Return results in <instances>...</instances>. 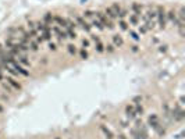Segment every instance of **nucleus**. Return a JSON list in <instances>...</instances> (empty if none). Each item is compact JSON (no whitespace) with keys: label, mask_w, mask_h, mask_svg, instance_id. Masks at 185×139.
Returning a JSON list of instances; mask_svg holds the SVG:
<instances>
[{"label":"nucleus","mask_w":185,"mask_h":139,"mask_svg":"<svg viewBox=\"0 0 185 139\" xmlns=\"http://www.w3.org/2000/svg\"><path fill=\"white\" fill-rule=\"evenodd\" d=\"M17 61H18V64H21L22 67H31V60H28V57H26V54H21L18 57L16 58Z\"/></svg>","instance_id":"dca6fc26"},{"label":"nucleus","mask_w":185,"mask_h":139,"mask_svg":"<svg viewBox=\"0 0 185 139\" xmlns=\"http://www.w3.org/2000/svg\"><path fill=\"white\" fill-rule=\"evenodd\" d=\"M177 18L180 20L181 22H185V10H184V7H180V10H178V13H177Z\"/></svg>","instance_id":"cd10ccee"},{"label":"nucleus","mask_w":185,"mask_h":139,"mask_svg":"<svg viewBox=\"0 0 185 139\" xmlns=\"http://www.w3.org/2000/svg\"><path fill=\"white\" fill-rule=\"evenodd\" d=\"M89 36H91V40H93L95 43H96V42H100V36H97V35H95V34H91V35H89Z\"/></svg>","instance_id":"e433bc0d"},{"label":"nucleus","mask_w":185,"mask_h":139,"mask_svg":"<svg viewBox=\"0 0 185 139\" xmlns=\"http://www.w3.org/2000/svg\"><path fill=\"white\" fill-rule=\"evenodd\" d=\"M35 25H36V31L42 36L43 42H50L52 40V29H50V26L46 25L43 21H35Z\"/></svg>","instance_id":"7ed1b4c3"},{"label":"nucleus","mask_w":185,"mask_h":139,"mask_svg":"<svg viewBox=\"0 0 185 139\" xmlns=\"http://www.w3.org/2000/svg\"><path fill=\"white\" fill-rule=\"evenodd\" d=\"M104 52L107 53H114L116 52V47L111 45V43H109V45H104Z\"/></svg>","instance_id":"2f4dec72"},{"label":"nucleus","mask_w":185,"mask_h":139,"mask_svg":"<svg viewBox=\"0 0 185 139\" xmlns=\"http://www.w3.org/2000/svg\"><path fill=\"white\" fill-rule=\"evenodd\" d=\"M127 16H130V10H128V8H125V7H123V10H121V13L118 14L117 18L118 20H125V17H127Z\"/></svg>","instance_id":"c85d7f7f"},{"label":"nucleus","mask_w":185,"mask_h":139,"mask_svg":"<svg viewBox=\"0 0 185 139\" xmlns=\"http://www.w3.org/2000/svg\"><path fill=\"white\" fill-rule=\"evenodd\" d=\"M0 81H4V75H3V70H2V67H0Z\"/></svg>","instance_id":"ea45409f"},{"label":"nucleus","mask_w":185,"mask_h":139,"mask_svg":"<svg viewBox=\"0 0 185 139\" xmlns=\"http://www.w3.org/2000/svg\"><path fill=\"white\" fill-rule=\"evenodd\" d=\"M47 49H49L50 52H56V50H57V45L50 40V42H47Z\"/></svg>","instance_id":"72a5a7b5"},{"label":"nucleus","mask_w":185,"mask_h":139,"mask_svg":"<svg viewBox=\"0 0 185 139\" xmlns=\"http://www.w3.org/2000/svg\"><path fill=\"white\" fill-rule=\"evenodd\" d=\"M142 102H144V96H142V95H138V96L132 97V104H141Z\"/></svg>","instance_id":"7c9ffc66"},{"label":"nucleus","mask_w":185,"mask_h":139,"mask_svg":"<svg viewBox=\"0 0 185 139\" xmlns=\"http://www.w3.org/2000/svg\"><path fill=\"white\" fill-rule=\"evenodd\" d=\"M128 24L132 26H138L139 25V18L136 16H134V14H130V21H128Z\"/></svg>","instance_id":"5701e85b"},{"label":"nucleus","mask_w":185,"mask_h":139,"mask_svg":"<svg viewBox=\"0 0 185 139\" xmlns=\"http://www.w3.org/2000/svg\"><path fill=\"white\" fill-rule=\"evenodd\" d=\"M78 54H79V57L81 58H83V60H85V58H88L89 57V53H88V49H79L78 50Z\"/></svg>","instance_id":"c756f323"},{"label":"nucleus","mask_w":185,"mask_h":139,"mask_svg":"<svg viewBox=\"0 0 185 139\" xmlns=\"http://www.w3.org/2000/svg\"><path fill=\"white\" fill-rule=\"evenodd\" d=\"M117 139H128V138L124 134H120V135H117Z\"/></svg>","instance_id":"a19ab883"},{"label":"nucleus","mask_w":185,"mask_h":139,"mask_svg":"<svg viewBox=\"0 0 185 139\" xmlns=\"http://www.w3.org/2000/svg\"><path fill=\"white\" fill-rule=\"evenodd\" d=\"M3 111H4V107H3V106L0 104V113H3Z\"/></svg>","instance_id":"37998d69"},{"label":"nucleus","mask_w":185,"mask_h":139,"mask_svg":"<svg viewBox=\"0 0 185 139\" xmlns=\"http://www.w3.org/2000/svg\"><path fill=\"white\" fill-rule=\"evenodd\" d=\"M55 139H61V138H60V137H56V138H55Z\"/></svg>","instance_id":"c03bdc74"},{"label":"nucleus","mask_w":185,"mask_h":139,"mask_svg":"<svg viewBox=\"0 0 185 139\" xmlns=\"http://www.w3.org/2000/svg\"><path fill=\"white\" fill-rule=\"evenodd\" d=\"M138 117L135 113V107H134V104L131 103V104H128L127 107H125V118H128L130 121L135 120V118Z\"/></svg>","instance_id":"f8f14e48"},{"label":"nucleus","mask_w":185,"mask_h":139,"mask_svg":"<svg viewBox=\"0 0 185 139\" xmlns=\"http://www.w3.org/2000/svg\"><path fill=\"white\" fill-rule=\"evenodd\" d=\"M118 125H120V128H121V129H127V128H130V120H128V118H123V120L118 121Z\"/></svg>","instance_id":"a878e982"},{"label":"nucleus","mask_w":185,"mask_h":139,"mask_svg":"<svg viewBox=\"0 0 185 139\" xmlns=\"http://www.w3.org/2000/svg\"><path fill=\"white\" fill-rule=\"evenodd\" d=\"M74 22L77 24V26H81V28H82L88 35L92 34V26H91V24L86 21V20L81 16V14H78V16H74Z\"/></svg>","instance_id":"423d86ee"},{"label":"nucleus","mask_w":185,"mask_h":139,"mask_svg":"<svg viewBox=\"0 0 185 139\" xmlns=\"http://www.w3.org/2000/svg\"><path fill=\"white\" fill-rule=\"evenodd\" d=\"M144 8H145V6L142 4V3L134 2V3H131L128 10H131V14H134V16H136L138 18H141L142 14H144Z\"/></svg>","instance_id":"6e6552de"},{"label":"nucleus","mask_w":185,"mask_h":139,"mask_svg":"<svg viewBox=\"0 0 185 139\" xmlns=\"http://www.w3.org/2000/svg\"><path fill=\"white\" fill-rule=\"evenodd\" d=\"M81 16H82L85 20H93V18H95V11H92V10H85V11H83V13L81 14Z\"/></svg>","instance_id":"4be33fe9"},{"label":"nucleus","mask_w":185,"mask_h":139,"mask_svg":"<svg viewBox=\"0 0 185 139\" xmlns=\"http://www.w3.org/2000/svg\"><path fill=\"white\" fill-rule=\"evenodd\" d=\"M111 45L116 47V49H117V47H121L124 45V39H123V36H121V35H118V34H114L111 36Z\"/></svg>","instance_id":"ddd939ff"},{"label":"nucleus","mask_w":185,"mask_h":139,"mask_svg":"<svg viewBox=\"0 0 185 139\" xmlns=\"http://www.w3.org/2000/svg\"><path fill=\"white\" fill-rule=\"evenodd\" d=\"M99 131L103 134L104 139H114L116 138V135L113 134V131L106 125V124H100V125H99Z\"/></svg>","instance_id":"9d476101"},{"label":"nucleus","mask_w":185,"mask_h":139,"mask_svg":"<svg viewBox=\"0 0 185 139\" xmlns=\"http://www.w3.org/2000/svg\"><path fill=\"white\" fill-rule=\"evenodd\" d=\"M89 24H91V26H92V28H95L96 31H99V32H103V31H104L103 25H102V24H100L99 21H97L96 18H93V20H92V21L89 22Z\"/></svg>","instance_id":"6ab92c4d"},{"label":"nucleus","mask_w":185,"mask_h":139,"mask_svg":"<svg viewBox=\"0 0 185 139\" xmlns=\"http://www.w3.org/2000/svg\"><path fill=\"white\" fill-rule=\"evenodd\" d=\"M4 81L7 82L8 85H10L11 89H14V90H21V89H22V85H21L18 81H16L13 76H6Z\"/></svg>","instance_id":"9b49d317"},{"label":"nucleus","mask_w":185,"mask_h":139,"mask_svg":"<svg viewBox=\"0 0 185 139\" xmlns=\"http://www.w3.org/2000/svg\"><path fill=\"white\" fill-rule=\"evenodd\" d=\"M148 127L149 128H152L154 132H156L157 137H164L167 134V128L164 125H163L162 123H160L159 120V116L157 114H150V116L148 117Z\"/></svg>","instance_id":"f257e3e1"},{"label":"nucleus","mask_w":185,"mask_h":139,"mask_svg":"<svg viewBox=\"0 0 185 139\" xmlns=\"http://www.w3.org/2000/svg\"><path fill=\"white\" fill-rule=\"evenodd\" d=\"M130 135L132 139H149L148 137H145L144 134H141V132L138 131V128H135V127L130 128Z\"/></svg>","instance_id":"4468645a"},{"label":"nucleus","mask_w":185,"mask_h":139,"mask_svg":"<svg viewBox=\"0 0 185 139\" xmlns=\"http://www.w3.org/2000/svg\"><path fill=\"white\" fill-rule=\"evenodd\" d=\"M110 7H111V10L114 11L116 17H118V14H120V13H121V10H123V6H121L120 3H113V4L110 6Z\"/></svg>","instance_id":"412c9836"},{"label":"nucleus","mask_w":185,"mask_h":139,"mask_svg":"<svg viewBox=\"0 0 185 139\" xmlns=\"http://www.w3.org/2000/svg\"><path fill=\"white\" fill-rule=\"evenodd\" d=\"M103 14H104V16H106L109 20H111V21H114V20L117 18V17H116V14H114V11L111 10V7H106V8H104Z\"/></svg>","instance_id":"a211bd4d"},{"label":"nucleus","mask_w":185,"mask_h":139,"mask_svg":"<svg viewBox=\"0 0 185 139\" xmlns=\"http://www.w3.org/2000/svg\"><path fill=\"white\" fill-rule=\"evenodd\" d=\"M166 18H167V22H171L173 26H174L175 29H177L180 25H184V24H185V22H181L180 20L177 18V11H175V10H167Z\"/></svg>","instance_id":"0eeeda50"},{"label":"nucleus","mask_w":185,"mask_h":139,"mask_svg":"<svg viewBox=\"0 0 185 139\" xmlns=\"http://www.w3.org/2000/svg\"><path fill=\"white\" fill-rule=\"evenodd\" d=\"M156 8V25L159 29H166L167 28V18H166V7L164 6H154Z\"/></svg>","instance_id":"f03ea898"},{"label":"nucleus","mask_w":185,"mask_h":139,"mask_svg":"<svg viewBox=\"0 0 185 139\" xmlns=\"http://www.w3.org/2000/svg\"><path fill=\"white\" fill-rule=\"evenodd\" d=\"M134 107H135V113H136V116H141L142 117V114L145 113V107H144V104H134Z\"/></svg>","instance_id":"b1692460"},{"label":"nucleus","mask_w":185,"mask_h":139,"mask_svg":"<svg viewBox=\"0 0 185 139\" xmlns=\"http://www.w3.org/2000/svg\"><path fill=\"white\" fill-rule=\"evenodd\" d=\"M81 46H82V49H89V47H91V40L89 39H82L81 40Z\"/></svg>","instance_id":"f704fd0d"},{"label":"nucleus","mask_w":185,"mask_h":139,"mask_svg":"<svg viewBox=\"0 0 185 139\" xmlns=\"http://www.w3.org/2000/svg\"><path fill=\"white\" fill-rule=\"evenodd\" d=\"M46 25H49V26H52V25H55V14H52V13H46V14H43V20H42Z\"/></svg>","instance_id":"2eb2a0df"},{"label":"nucleus","mask_w":185,"mask_h":139,"mask_svg":"<svg viewBox=\"0 0 185 139\" xmlns=\"http://www.w3.org/2000/svg\"><path fill=\"white\" fill-rule=\"evenodd\" d=\"M65 50H67V53L70 56H73V57L78 54V49H77V46L74 45V43H68V45L65 46Z\"/></svg>","instance_id":"f3484780"},{"label":"nucleus","mask_w":185,"mask_h":139,"mask_svg":"<svg viewBox=\"0 0 185 139\" xmlns=\"http://www.w3.org/2000/svg\"><path fill=\"white\" fill-rule=\"evenodd\" d=\"M50 29H52V34H55V36L57 38L60 42H64V40L68 39V38H67V34H65V31H64V29H61L60 26L52 25V26H50Z\"/></svg>","instance_id":"1a4fd4ad"},{"label":"nucleus","mask_w":185,"mask_h":139,"mask_svg":"<svg viewBox=\"0 0 185 139\" xmlns=\"http://www.w3.org/2000/svg\"><path fill=\"white\" fill-rule=\"evenodd\" d=\"M95 50H96V53H99V54L104 53V45L102 43V40H100V42H96V43H95Z\"/></svg>","instance_id":"bb28decb"},{"label":"nucleus","mask_w":185,"mask_h":139,"mask_svg":"<svg viewBox=\"0 0 185 139\" xmlns=\"http://www.w3.org/2000/svg\"><path fill=\"white\" fill-rule=\"evenodd\" d=\"M167 47H168L167 45H160V46H159V52H160V53H166V52H167Z\"/></svg>","instance_id":"4c0bfd02"},{"label":"nucleus","mask_w":185,"mask_h":139,"mask_svg":"<svg viewBox=\"0 0 185 139\" xmlns=\"http://www.w3.org/2000/svg\"><path fill=\"white\" fill-rule=\"evenodd\" d=\"M177 29H178V35H180V38H184L185 36V25H180Z\"/></svg>","instance_id":"c9c22d12"},{"label":"nucleus","mask_w":185,"mask_h":139,"mask_svg":"<svg viewBox=\"0 0 185 139\" xmlns=\"http://www.w3.org/2000/svg\"><path fill=\"white\" fill-rule=\"evenodd\" d=\"M170 118L173 123H183L185 118V111L183 106L180 103H174V106L171 107V113H170Z\"/></svg>","instance_id":"20e7f679"},{"label":"nucleus","mask_w":185,"mask_h":139,"mask_svg":"<svg viewBox=\"0 0 185 139\" xmlns=\"http://www.w3.org/2000/svg\"><path fill=\"white\" fill-rule=\"evenodd\" d=\"M118 28H120V31H123V32H128L130 24H128V21H125V20H118Z\"/></svg>","instance_id":"aec40b11"},{"label":"nucleus","mask_w":185,"mask_h":139,"mask_svg":"<svg viewBox=\"0 0 185 139\" xmlns=\"http://www.w3.org/2000/svg\"><path fill=\"white\" fill-rule=\"evenodd\" d=\"M95 18H96L97 21L102 24L104 29H107V31H114V28H116L114 21L109 20V18H107V17L102 13V11H95Z\"/></svg>","instance_id":"39448f33"},{"label":"nucleus","mask_w":185,"mask_h":139,"mask_svg":"<svg viewBox=\"0 0 185 139\" xmlns=\"http://www.w3.org/2000/svg\"><path fill=\"white\" fill-rule=\"evenodd\" d=\"M148 32H149V29L146 28V26L144 25V24H142V25L138 28V34H139V35H146Z\"/></svg>","instance_id":"473e14b6"},{"label":"nucleus","mask_w":185,"mask_h":139,"mask_svg":"<svg viewBox=\"0 0 185 139\" xmlns=\"http://www.w3.org/2000/svg\"><path fill=\"white\" fill-rule=\"evenodd\" d=\"M153 43H154V45H156V43H159V39H157V38H154V39H153Z\"/></svg>","instance_id":"79ce46f5"},{"label":"nucleus","mask_w":185,"mask_h":139,"mask_svg":"<svg viewBox=\"0 0 185 139\" xmlns=\"http://www.w3.org/2000/svg\"><path fill=\"white\" fill-rule=\"evenodd\" d=\"M131 52H132V53H138L139 52V46L138 45H132V46H131Z\"/></svg>","instance_id":"58836bf2"},{"label":"nucleus","mask_w":185,"mask_h":139,"mask_svg":"<svg viewBox=\"0 0 185 139\" xmlns=\"http://www.w3.org/2000/svg\"><path fill=\"white\" fill-rule=\"evenodd\" d=\"M128 32H130V38H131L132 40H135V42L141 40V35H139L136 31H132V29H128Z\"/></svg>","instance_id":"393cba45"}]
</instances>
